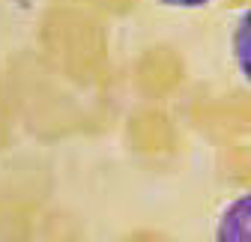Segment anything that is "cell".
Wrapping results in <instances>:
<instances>
[{"label":"cell","instance_id":"1","mask_svg":"<svg viewBox=\"0 0 251 242\" xmlns=\"http://www.w3.org/2000/svg\"><path fill=\"white\" fill-rule=\"evenodd\" d=\"M212 242H251V189L225 200L212 224Z\"/></svg>","mask_w":251,"mask_h":242},{"label":"cell","instance_id":"2","mask_svg":"<svg viewBox=\"0 0 251 242\" xmlns=\"http://www.w3.org/2000/svg\"><path fill=\"white\" fill-rule=\"evenodd\" d=\"M230 63L245 87H251V3H245L230 27Z\"/></svg>","mask_w":251,"mask_h":242},{"label":"cell","instance_id":"3","mask_svg":"<svg viewBox=\"0 0 251 242\" xmlns=\"http://www.w3.org/2000/svg\"><path fill=\"white\" fill-rule=\"evenodd\" d=\"M155 3H162L165 9H174V12H198L212 6L215 0H155Z\"/></svg>","mask_w":251,"mask_h":242}]
</instances>
